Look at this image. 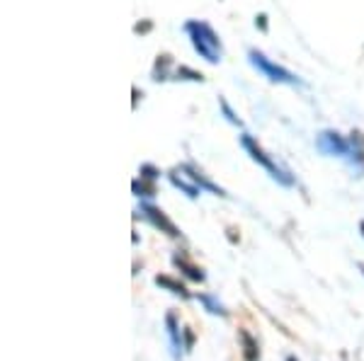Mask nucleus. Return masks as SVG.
<instances>
[{
	"mask_svg": "<svg viewBox=\"0 0 364 361\" xmlns=\"http://www.w3.org/2000/svg\"><path fill=\"white\" fill-rule=\"evenodd\" d=\"M184 32L192 39V46L199 56L204 58L207 63H219L221 61V41L216 36V32L209 27L207 22H199V20H192V22L184 25Z\"/></svg>",
	"mask_w": 364,
	"mask_h": 361,
	"instance_id": "nucleus-1",
	"label": "nucleus"
},
{
	"mask_svg": "<svg viewBox=\"0 0 364 361\" xmlns=\"http://www.w3.org/2000/svg\"><path fill=\"white\" fill-rule=\"evenodd\" d=\"M243 148H245V151L250 153V158H252V161H255V163H260V165L265 168L267 172H270L272 177L277 179L279 184H284V187H292V184H294V179L289 177V172H287V170H282V168H279L277 163H274L272 158L267 156V153L262 151V148L257 146V143L250 139V136H243Z\"/></svg>",
	"mask_w": 364,
	"mask_h": 361,
	"instance_id": "nucleus-2",
	"label": "nucleus"
},
{
	"mask_svg": "<svg viewBox=\"0 0 364 361\" xmlns=\"http://www.w3.org/2000/svg\"><path fill=\"white\" fill-rule=\"evenodd\" d=\"M170 179H173V184H175V187H180L187 196H197L199 192H202V187L204 189H212V192H219V189H216L212 182H207V179H204L199 172H194L192 168H177V170H173Z\"/></svg>",
	"mask_w": 364,
	"mask_h": 361,
	"instance_id": "nucleus-3",
	"label": "nucleus"
},
{
	"mask_svg": "<svg viewBox=\"0 0 364 361\" xmlns=\"http://www.w3.org/2000/svg\"><path fill=\"white\" fill-rule=\"evenodd\" d=\"M250 63L260 73H265V76L270 78V81H274V83H297V78H294L292 73L287 71V68L272 63L270 58H265L260 54V51H250Z\"/></svg>",
	"mask_w": 364,
	"mask_h": 361,
	"instance_id": "nucleus-4",
	"label": "nucleus"
},
{
	"mask_svg": "<svg viewBox=\"0 0 364 361\" xmlns=\"http://www.w3.org/2000/svg\"><path fill=\"white\" fill-rule=\"evenodd\" d=\"M318 148L325 153V156H340V158H345L347 153H350V143L342 141L340 136L333 134V131H323V134L318 136Z\"/></svg>",
	"mask_w": 364,
	"mask_h": 361,
	"instance_id": "nucleus-5",
	"label": "nucleus"
},
{
	"mask_svg": "<svg viewBox=\"0 0 364 361\" xmlns=\"http://www.w3.org/2000/svg\"><path fill=\"white\" fill-rule=\"evenodd\" d=\"M141 214H144V219H146V221H151L156 228H163V231H166L168 236H173V238L180 236V231H177V228L173 226V223L168 221L166 216H163V211L153 209V206H149V204H141Z\"/></svg>",
	"mask_w": 364,
	"mask_h": 361,
	"instance_id": "nucleus-6",
	"label": "nucleus"
},
{
	"mask_svg": "<svg viewBox=\"0 0 364 361\" xmlns=\"http://www.w3.org/2000/svg\"><path fill=\"white\" fill-rule=\"evenodd\" d=\"M238 337L243 342V357H245V361H257V359H260V352H257V342H255V339H252L245 330H241Z\"/></svg>",
	"mask_w": 364,
	"mask_h": 361,
	"instance_id": "nucleus-7",
	"label": "nucleus"
},
{
	"mask_svg": "<svg viewBox=\"0 0 364 361\" xmlns=\"http://www.w3.org/2000/svg\"><path fill=\"white\" fill-rule=\"evenodd\" d=\"M166 322H168V334H170V339H173V349H175V359H180L177 349H182V342H180V332H177V325H175V315H168Z\"/></svg>",
	"mask_w": 364,
	"mask_h": 361,
	"instance_id": "nucleus-8",
	"label": "nucleus"
},
{
	"mask_svg": "<svg viewBox=\"0 0 364 361\" xmlns=\"http://www.w3.org/2000/svg\"><path fill=\"white\" fill-rule=\"evenodd\" d=\"M175 264H177V267H182V269H184V274H187V277H192L194 281H202V279H204L202 269H197V267H194V264L184 262V259H180V257H175Z\"/></svg>",
	"mask_w": 364,
	"mask_h": 361,
	"instance_id": "nucleus-9",
	"label": "nucleus"
},
{
	"mask_svg": "<svg viewBox=\"0 0 364 361\" xmlns=\"http://www.w3.org/2000/svg\"><path fill=\"white\" fill-rule=\"evenodd\" d=\"M156 284H158V286H166V289H170L173 294L187 296V291H184V286H182V284H177V281H173V279H168V277H158V279H156Z\"/></svg>",
	"mask_w": 364,
	"mask_h": 361,
	"instance_id": "nucleus-10",
	"label": "nucleus"
},
{
	"mask_svg": "<svg viewBox=\"0 0 364 361\" xmlns=\"http://www.w3.org/2000/svg\"><path fill=\"white\" fill-rule=\"evenodd\" d=\"M199 301H202L204 306H207V311L209 313H214V315H226V311H224V306L221 304H216V301L212 299V296H199Z\"/></svg>",
	"mask_w": 364,
	"mask_h": 361,
	"instance_id": "nucleus-11",
	"label": "nucleus"
},
{
	"mask_svg": "<svg viewBox=\"0 0 364 361\" xmlns=\"http://www.w3.org/2000/svg\"><path fill=\"white\" fill-rule=\"evenodd\" d=\"M360 269H362V274H364V264H360Z\"/></svg>",
	"mask_w": 364,
	"mask_h": 361,
	"instance_id": "nucleus-12",
	"label": "nucleus"
},
{
	"mask_svg": "<svg viewBox=\"0 0 364 361\" xmlns=\"http://www.w3.org/2000/svg\"><path fill=\"white\" fill-rule=\"evenodd\" d=\"M287 361H294V359H292V357H289V359H287Z\"/></svg>",
	"mask_w": 364,
	"mask_h": 361,
	"instance_id": "nucleus-13",
	"label": "nucleus"
}]
</instances>
